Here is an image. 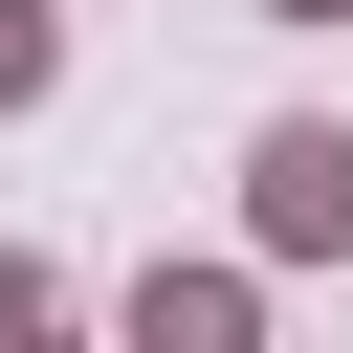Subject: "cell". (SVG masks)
I'll list each match as a JSON object with an SVG mask.
<instances>
[{
  "label": "cell",
  "instance_id": "cell-4",
  "mask_svg": "<svg viewBox=\"0 0 353 353\" xmlns=\"http://www.w3.org/2000/svg\"><path fill=\"white\" fill-rule=\"evenodd\" d=\"M22 331H66V287H44V265H0V353H22Z\"/></svg>",
  "mask_w": 353,
  "mask_h": 353
},
{
  "label": "cell",
  "instance_id": "cell-5",
  "mask_svg": "<svg viewBox=\"0 0 353 353\" xmlns=\"http://www.w3.org/2000/svg\"><path fill=\"white\" fill-rule=\"evenodd\" d=\"M265 22H353V0H265Z\"/></svg>",
  "mask_w": 353,
  "mask_h": 353
},
{
  "label": "cell",
  "instance_id": "cell-2",
  "mask_svg": "<svg viewBox=\"0 0 353 353\" xmlns=\"http://www.w3.org/2000/svg\"><path fill=\"white\" fill-rule=\"evenodd\" d=\"M243 309H265L243 265H154V287H132V331H154V353H243Z\"/></svg>",
  "mask_w": 353,
  "mask_h": 353
},
{
  "label": "cell",
  "instance_id": "cell-1",
  "mask_svg": "<svg viewBox=\"0 0 353 353\" xmlns=\"http://www.w3.org/2000/svg\"><path fill=\"white\" fill-rule=\"evenodd\" d=\"M243 176H265V243H287V265H331V243H353V132H331V110H287Z\"/></svg>",
  "mask_w": 353,
  "mask_h": 353
},
{
  "label": "cell",
  "instance_id": "cell-3",
  "mask_svg": "<svg viewBox=\"0 0 353 353\" xmlns=\"http://www.w3.org/2000/svg\"><path fill=\"white\" fill-rule=\"evenodd\" d=\"M44 66H66V22H44V0H0V110H22Z\"/></svg>",
  "mask_w": 353,
  "mask_h": 353
}]
</instances>
